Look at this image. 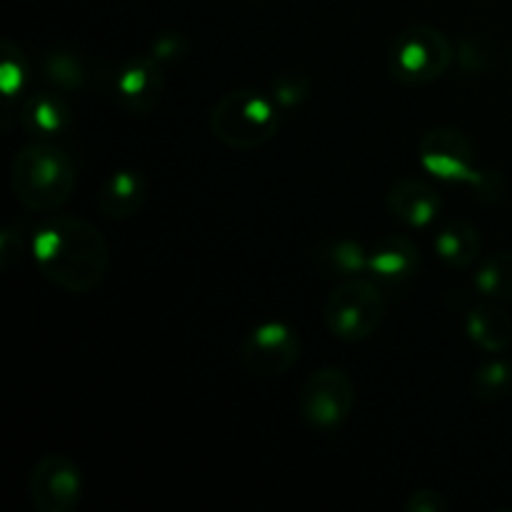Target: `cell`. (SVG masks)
<instances>
[{
	"label": "cell",
	"instance_id": "1",
	"mask_svg": "<svg viewBox=\"0 0 512 512\" xmlns=\"http://www.w3.org/2000/svg\"><path fill=\"white\" fill-rule=\"evenodd\" d=\"M33 258L40 273L68 293H90L105 280L110 250L93 223L73 215L45 220L33 235Z\"/></svg>",
	"mask_w": 512,
	"mask_h": 512
},
{
	"label": "cell",
	"instance_id": "2",
	"mask_svg": "<svg viewBox=\"0 0 512 512\" xmlns=\"http://www.w3.org/2000/svg\"><path fill=\"white\" fill-rule=\"evenodd\" d=\"M75 183V160L48 143L25 145L10 165V188L15 198L35 213H50L68 203Z\"/></svg>",
	"mask_w": 512,
	"mask_h": 512
},
{
	"label": "cell",
	"instance_id": "3",
	"mask_svg": "<svg viewBox=\"0 0 512 512\" xmlns=\"http://www.w3.org/2000/svg\"><path fill=\"white\" fill-rule=\"evenodd\" d=\"M420 163L448 183H465L483 203H498L505 195V180L495 170L475 165V148L463 130L433 128L420 140Z\"/></svg>",
	"mask_w": 512,
	"mask_h": 512
},
{
	"label": "cell",
	"instance_id": "4",
	"mask_svg": "<svg viewBox=\"0 0 512 512\" xmlns=\"http://www.w3.org/2000/svg\"><path fill=\"white\" fill-rule=\"evenodd\" d=\"M215 138L235 150H255L280 130L278 103L258 90H233L218 100L210 115Z\"/></svg>",
	"mask_w": 512,
	"mask_h": 512
},
{
	"label": "cell",
	"instance_id": "5",
	"mask_svg": "<svg viewBox=\"0 0 512 512\" xmlns=\"http://www.w3.org/2000/svg\"><path fill=\"white\" fill-rule=\"evenodd\" d=\"M455 60V48L443 30L413 25L390 45L388 70L405 85H430L443 78Z\"/></svg>",
	"mask_w": 512,
	"mask_h": 512
},
{
	"label": "cell",
	"instance_id": "6",
	"mask_svg": "<svg viewBox=\"0 0 512 512\" xmlns=\"http://www.w3.org/2000/svg\"><path fill=\"white\" fill-rule=\"evenodd\" d=\"M385 318V298L373 280L348 278L330 293L325 303V325L348 343L370 338Z\"/></svg>",
	"mask_w": 512,
	"mask_h": 512
},
{
	"label": "cell",
	"instance_id": "7",
	"mask_svg": "<svg viewBox=\"0 0 512 512\" xmlns=\"http://www.w3.org/2000/svg\"><path fill=\"white\" fill-rule=\"evenodd\" d=\"M355 405V388L340 368H320L300 388L298 408L305 423L315 430H335L348 420Z\"/></svg>",
	"mask_w": 512,
	"mask_h": 512
},
{
	"label": "cell",
	"instance_id": "8",
	"mask_svg": "<svg viewBox=\"0 0 512 512\" xmlns=\"http://www.w3.org/2000/svg\"><path fill=\"white\" fill-rule=\"evenodd\" d=\"M300 338L285 323H263L245 335L240 345V360L245 368L263 378L283 375L298 363Z\"/></svg>",
	"mask_w": 512,
	"mask_h": 512
},
{
	"label": "cell",
	"instance_id": "9",
	"mask_svg": "<svg viewBox=\"0 0 512 512\" xmlns=\"http://www.w3.org/2000/svg\"><path fill=\"white\" fill-rule=\"evenodd\" d=\"M83 495L80 468L65 455H45L30 473V500L40 512H70Z\"/></svg>",
	"mask_w": 512,
	"mask_h": 512
},
{
	"label": "cell",
	"instance_id": "10",
	"mask_svg": "<svg viewBox=\"0 0 512 512\" xmlns=\"http://www.w3.org/2000/svg\"><path fill=\"white\" fill-rule=\"evenodd\" d=\"M163 70H160L158 60L148 58H130L128 63L120 68L118 80H115V90L130 113H148L163 98Z\"/></svg>",
	"mask_w": 512,
	"mask_h": 512
},
{
	"label": "cell",
	"instance_id": "11",
	"mask_svg": "<svg viewBox=\"0 0 512 512\" xmlns=\"http://www.w3.org/2000/svg\"><path fill=\"white\" fill-rule=\"evenodd\" d=\"M388 208L408 228H425L443 210V198L420 178H403L390 188Z\"/></svg>",
	"mask_w": 512,
	"mask_h": 512
},
{
	"label": "cell",
	"instance_id": "12",
	"mask_svg": "<svg viewBox=\"0 0 512 512\" xmlns=\"http://www.w3.org/2000/svg\"><path fill=\"white\" fill-rule=\"evenodd\" d=\"M420 268V250L408 235H388L373 248L368 270L383 280H405Z\"/></svg>",
	"mask_w": 512,
	"mask_h": 512
},
{
	"label": "cell",
	"instance_id": "13",
	"mask_svg": "<svg viewBox=\"0 0 512 512\" xmlns=\"http://www.w3.org/2000/svg\"><path fill=\"white\" fill-rule=\"evenodd\" d=\"M483 238L468 220H448L435 235V253L453 270H465L480 258Z\"/></svg>",
	"mask_w": 512,
	"mask_h": 512
},
{
	"label": "cell",
	"instance_id": "14",
	"mask_svg": "<svg viewBox=\"0 0 512 512\" xmlns=\"http://www.w3.org/2000/svg\"><path fill=\"white\" fill-rule=\"evenodd\" d=\"M145 203V178L138 170H118L100 188L98 205L108 218H130Z\"/></svg>",
	"mask_w": 512,
	"mask_h": 512
},
{
	"label": "cell",
	"instance_id": "15",
	"mask_svg": "<svg viewBox=\"0 0 512 512\" xmlns=\"http://www.w3.org/2000/svg\"><path fill=\"white\" fill-rule=\"evenodd\" d=\"M20 123L30 135L53 138L68 130L70 108L58 93H38L25 100L20 110Z\"/></svg>",
	"mask_w": 512,
	"mask_h": 512
},
{
	"label": "cell",
	"instance_id": "16",
	"mask_svg": "<svg viewBox=\"0 0 512 512\" xmlns=\"http://www.w3.org/2000/svg\"><path fill=\"white\" fill-rule=\"evenodd\" d=\"M468 335L488 353H503L512 343V318L500 305L483 303L470 310Z\"/></svg>",
	"mask_w": 512,
	"mask_h": 512
},
{
	"label": "cell",
	"instance_id": "17",
	"mask_svg": "<svg viewBox=\"0 0 512 512\" xmlns=\"http://www.w3.org/2000/svg\"><path fill=\"white\" fill-rule=\"evenodd\" d=\"M475 288L488 298H512V250L495 253L475 273Z\"/></svg>",
	"mask_w": 512,
	"mask_h": 512
},
{
	"label": "cell",
	"instance_id": "18",
	"mask_svg": "<svg viewBox=\"0 0 512 512\" xmlns=\"http://www.w3.org/2000/svg\"><path fill=\"white\" fill-rule=\"evenodd\" d=\"M475 398L483 403H500L508 395H512V368L503 360H493V363L480 365L470 380Z\"/></svg>",
	"mask_w": 512,
	"mask_h": 512
},
{
	"label": "cell",
	"instance_id": "19",
	"mask_svg": "<svg viewBox=\"0 0 512 512\" xmlns=\"http://www.w3.org/2000/svg\"><path fill=\"white\" fill-rule=\"evenodd\" d=\"M45 78L58 90H75L83 85L85 68L80 58L70 50H50L43 60Z\"/></svg>",
	"mask_w": 512,
	"mask_h": 512
},
{
	"label": "cell",
	"instance_id": "20",
	"mask_svg": "<svg viewBox=\"0 0 512 512\" xmlns=\"http://www.w3.org/2000/svg\"><path fill=\"white\" fill-rule=\"evenodd\" d=\"M0 53H3V60H0V88H3L5 100L13 103L15 95L23 93L25 88L28 65H25L23 50L15 43H10V40H3V43H0Z\"/></svg>",
	"mask_w": 512,
	"mask_h": 512
},
{
	"label": "cell",
	"instance_id": "21",
	"mask_svg": "<svg viewBox=\"0 0 512 512\" xmlns=\"http://www.w3.org/2000/svg\"><path fill=\"white\" fill-rule=\"evenodd\" d=\"M310 93V80L300 73H280L270 83V98L278 108H295L303 103Z\"/></svg>",
	"mask_w": 512,
	"mask_h": 512
},
{
	"label": "cell",
	"instance_id": "22",
	"mask_svg": "<svg viewBox=\"0 0 512 512\" xmlns=\"http://www.w3.org/2000/svg\"><path fill=\"white\" fill-rule=\"evenodd\" d=\"M328 258V265L335 270V273L343 275H358L368 268V258H365L363 245L355 243V240H340L333 248L325 253Z\"/></svg>",
	"mask_w": 512,
	"mask_h": 512
},
{
	"label": "cell",
	"instance_id": "23",
	"mask_svg": "<svg viewBox=\"0 0 512 512\" xmlns=\"http://www.w3.org/2000/svg\"><path fill=\"white\" fill-rule=\"evenodd\" d=\"M455 58L460 60V65L465 68V73H470V75L488 73L490 65H493V53H490V48L480 38L460 40L458 50H455Z\"/></svg>",
	"mask_w": 512,
	"mask_h": 512
},
{
	"label": "cell",
	"instance_id": "24",
	"mask_svg": "<svg viewBox=\"0 0 512 512\" xmlns=\"http://www.w3.org/2000/svg\"><path fill=\"white\" fill-rule=\"evenodd\" d=\"M185 50H188V40L180 33H165L150 48V58L158 60V63H168V60L183 58Z\"/></svg>",
	"mask_w": 512,
	"mask_h": 512
},
{
	"label": "cell",
	"instance_id": "25",
	"mask_svg": "<svg viewBox=\"0 0 512 512\" xmlns=\"http://www.w3.org/2000/svg\"><path fill=\"white\" fill-rule=\"evenodd\" d=\"M408 512H448L450 503L435 490H415L405 503Z\"/></svg>",
	"mask_w": 512,
	"mask_h": 512
},
{
	"label": "cell",
	"instance_id": "26",
	"mask_svg": "<svg viewBox=\"0 0 512 512\" xmlns=\"http://www.w3.org/2000/svg\"><path fill=\"white\" fill-rule=\"evenodd\" d=\"M20 250H23V235H18L15 225H8L3 235H0V268H13L20 258Z\"/></svg>",
	"mask_w": 512,
	"mask_h": 512
}]
</instances>
